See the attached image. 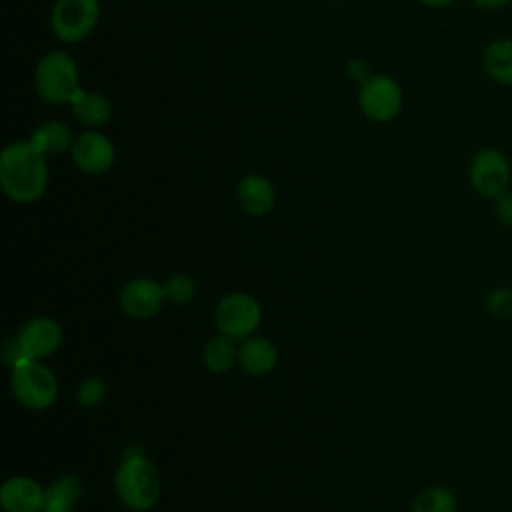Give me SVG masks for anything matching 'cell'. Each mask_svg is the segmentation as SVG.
I'll return each mask as SVG.
<instances>
[{"label":"cell","instance_id":"1","mask_svg":"<svg viewBox=\"0 0 512 512\" xmlns=\"http://www.w3.org/2000/svg\"><path fill=\"white\" fill-rule=\"evenodd\" d=\"M48 162L30 140H14L0 152V186L18 204L40 200L48 188Z\"/></svg>","mask_w":512,"mask_h":512},{"label":"cell","instance_id":"2","mask_svg":"<svg viewBox=\"0 0 512 512\" xmlns=\"http://www.w3.org/2000/svg\"><path fill=\"white\" fill-rule=\"evenodd\" d=\"M114 490L118 500L134 512H146L156 506L162 482L156 466L142 450L130 446L124 450L122 462L114 474Z\"/></svg>","mask_w":512,"mask_h":512},{"label":"cell","instance_id":"3","mask_svg":"<svg viewBox=\"0 0 512 512\" xmlns=\"http://www.w3.org/2000/svg\"><path fill=\"white\" fill-rule=\"evenodd\" d=\"M34 88L46 104H70L80 90V70L72 54L66 50L46 52L34 68Z\"/></svg>","mask_w":512,"mask_h":512},{"label":"cell","instance_id":"4","mask_svg":"<svg viewBox=\"0 0 512 512\" xmlns=\"http://www.w3.org/2000/svg\"><path fill=\"white\" fill-rule=\"evenodd\" d=\"M10 388L14 398L30 410H46L58 396V380L54 372L32 358H24L12 366Z\"/></svg>","mask_w":512,"mask_h":512},{"label":"cell","instance_id":"5","mask_svg":"<svg viewBox=\"0 0 512 512\" xmlns=\"http://www.w3.org/2000/svg\"><path fill=\"white\" fill-rule=\"evenodd\" d=\"M404 106V92L396 78L388 74H370L358 88V108L374 124L396 120Z\"/></svg>","mask_w":512,"mask_h":512},{"label":"cell","instance_id":"6","mask_svg":"<svg viewBox=\"0 0 512 512\" xmlns=\"http://www.w3.org/2000/svg\"><path fill=\"white\" fill-rule=\"evenodd\" d=\"M510 180L512 166L500 148L484 146L472 154L468 164V182L476 194L488 200H496L508 192Z\"/></svg>","mask_w":512,"mask_h":512},{"label":"cell","instance_id":"7","mask_svg":"<svg viewBox=\"0 0 512 512\" xmlns=\"http://www.w3.org/2000/svg\"><path fill=\"white\" fill-rule=\"evenodd\" d=\"M100 20L98 0H56L50 10V28L64 44L88 38Z\"/></svg>","mask_w":512,"mask_h":512},{"label":"cell","instance_id":"8","mask_svg":"<svg viewBox=\"0 0 512 512\" xmlns=\"http://www.w3.org/2000/svg\"><path fill=\"white\" fill-rule=\"evenodd\" d=\"M216 328L222 336L232 340H244L254 334L262 322L260 302L246 292H232L220 298L214 310Z\"/></svg>","mask_w":512,"mask_h":512},{"label":"cell","instance_id":"9","mask_svg":"<svg viewBox=\"0 0 512 512\" xmlns=\"http://www.w3.org/2000/svg\"><path fill=\"white\" fill-rule=\"evenodd\" d=\"M70 156L80 172L90 176H102L114 166L116 148L104 132L86 128L76 134Z\"/></svg>","mask_w":512,"mask_h":512},{"label":"cell","instance_id":"10","mask_svg":"<svg viewBox=\"0 0 512 512\" xmlns=\"http://www.w3.org/2000/svg\"><path fill=\"white\" fill-rule=\"evenodd\" d=\"M24 358L40 360L54 354L62 344V328L48 316L28 320L16 334Z\"/></svg>","mask_w":512,"mask_h":512},{"label":"cell","instance_id":"11","mask_svg":"<svg viewBox=\"0 0 512 512\" xmlns=\"http://www.w3.org/2000/svg\"><path fill=\"white\" fill-rule=\"evenodd\" d=\"M166 302L164 284L152 278H134L120 292V308L132 318H150Z\"/></svg>","mask_w":512,"mask_h":512},{"label":"cell","instance_id":"12","mask_svg":"<svg viewBox=\"0 0 512 512\" xmlns=\"http://www.w3.org/2000/svg\"><path fill=\"white\" fill-rule=\"evenodd\" d=\"M46 488L28 476H12L0 488L4 512H42Z\"/></svg>","mask_w":512,"mask_h":512},{"label":"cell","instance_id":"13","mask_svg":"<svg viewBox=\"0 0 512 512\" xmlns=\"http://www.w3.org/2000/svg\"><path fill=\"white\" fill-rule=\"evenodd\" d=\"M236 200L250 216H266L276 204L274 184L262 174H246L236 186Z\"/></svg>","mask_w":512,"mask_h":512},{"label":"cell","instance_id":"14","mask_svg":"<svg viewBox=\"0 0 512 512\" xmlns=\"http://www.w3.org/2000/svg\"><path fill=\"white\" fill-rule=\"evenodd\" d=\"M236 362L248 376H266L276 368L278 350L264 336H248L238 346Z\"/></svg>","mask_w":512,"mask_h":512},{"label":"cell","instance_id":"15","mask_svg":"<svg viewBox=\"0 0 512 512\" xmlns=\"http://www.w3.org/2000/svg\"><path fill=\"white\" fill-rule=\"evenodd\" d=\"M68 106L74 120L92 130H98L112 118V102L102 92L80 88Z\"/></svg>","mask_w":512,"mask_h":512},{"label":"cell","instance_id":"16","mask_svg":"<svg viewBox=\"0 0 512 512\" xmlns=\"http://www.w3.org/2000/svg\"><path fill=\"white\" fill-rule=\"evenodd\" d=\"M74 138L76 136H74L70 124L64 120H56V118L40 122L28 136L30 144L44 156L70 152Z\"/></svg>","mask_w":512,"mask_h":512},{"label":"cell","instance_id":"17","mask_svg":"<svg viewBox=\"0 0 512 512\" xmlns=\"http://www.w3.org/2000/svg\"><path fill=\"white\" fill-rule=\"evenodd\" d=\"M482 70L492 82L512 88V38H496L484 46Z\"/></svg>","mask_w":512,"mask_h":512},{"label":"cell","instance_id":"18","mask_svg":"<svg viewBox=\"0 0 512 512\" xmlns=\"http://www.w3.org/2000/svg\"><path fill=\"white\" fill-rule=\"evenodd\" d=\"M82 494V482L74 474H60L46 486L42 512H72Z\"/></svg>","mask_w":512,"mask_h":512},{"label":"cell","instance_id":"19","mask_svg":"<svg viewBox=\"0 0 512 512\" xmlns=\"http://www.w3.org/2000/svg\"><path fill=\"white\" fill-rule=\"evenodd\" d=\"M410 512H456V496L448 486H428L414 498Z\"/></svg>","mask_w":512,"mask_h":512},{"label":"cell","instance_id":"20","mask_svg":"<svg viewBox=\"0 0 512 512\" xmlns=\"http://www.w3.org/2000/svg\"><path fill=\"white\" fill-rule=\"evenodd\" d=\"M238 360V346L228 336H216L204 346V364L212 372H226Z\"/></svg>","mask_w":512,"mask_h":512},{"label":"cell","instance_id":"21","mask_svg":"<svg viewBox=\"0 0 512 512\" xmlns=\"http://www.w3.org/2000/svg\"><path fill=\"white\" fill-rule=\"evenodd\" d=\"M164 292H166V300L172 304H186L194 298L196 294V282L190 274L178 272L172 274L166 282H164Z\"/></svg>","mask_w":512,"mask_h":512},{"label":"cell","instance_id":"22","mask_svg":"<svg viewBox=\"0 0 512 512\" xmlns=\"http://www.w3.org/2000/svg\"><path fill=\"white\" fill-rule=\"evenodd\" d=\"M108 392V386L106 382L100 378V376H88L80 382L78 390H76V400L86 406V408H92L96 404H100L104 400Z\"/></svg>","mask_w":512,"mask_h":512},{"label":"cell","instance_id":"23","mask_svg":"<svg viewBox=\"0 0 512 512\" xmlns=\"http://www.w3.org/2000/svg\"><path fill=\"white\" fill-rule=\"evenodd\" d=\"M486 310L494 318H512V288H494L486 296Z\"/></svg>","mask_w":512,"mask_h":512},{"label":"cell","instance_id":"24","mask_svg":"<svg viewBox=\"0 0 512 512\" xmlns=\"http://www.w3.org/2000/svg\"><path fill=\"white\" fill-rule=\"evenodd\" d=\"M494 214L502 226L512 228V192H504L494 200Z\"/></svg>","mask_w":512,"mask_h":512},{"label":"cell","instance_id":"25","mask_svg":"<svg viewBox=\"0 0 512 512\" xmlns=\"http://www.w3.org/2000/svg\"><path fill=\"white\" fill-rule=\"evenodd\" d=\"M346 74H348V78L358 80V82H364V80L370 76L368 66H366L364 60H350V62L346 64Z\"/></svg>","mask_w":512,"mask_h":512},{"label":"cell","instance_id":"26","mask_svg":"<svg viewBox=\"0 0 512 512\" xmlns=\"http://www.w3.org/2000/svg\"><path fill=\"white\" fill-rule=\"evenodd\" d=\"M472 4H474L476 8H480V10L492 12V10H502V8L510 6L512 0H472Z\"/></svg>","mask_w":512,"mask_h":512},{"label":"cell","instance_id":"27","mask_svg":"<svg viewBox=\"0 0 512 512\" xmlns=\"http://www.w3.org/2000/svg\"><path fill=\"white\" fill-rule=\"evenodd\" d=\"M416 2L426 8H446V6H452L456 0H416Z\"/></svg>","mask_w":512,"mask_h":512}]
</instances>
